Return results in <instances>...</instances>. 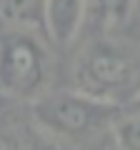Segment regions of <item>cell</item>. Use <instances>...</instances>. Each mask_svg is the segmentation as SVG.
<instances>
[{
    "label": "cell",
    "mask_w": 140,
    "mask_h": 150,
    "mask_svg": "<svg viewBox=\"0 0 140 150\" xmlns=\"http://www.w3.org/2000/svg\"><path fill=\"white\" fill-rule=\"evenodd\" d=\"M48 50L28 30H8L0 38V88L15 98L38 100L48 80Z\"/></svg>",
    "instance_id": "6da1fadb"
},
{
    "label": "cell",
    "mask_w": 140,
    "mask_h": 150,
    "mask_svg": "<svg viewBox=\"0 0 140 150\" xmlns=\"http://www.w3.org/2000/svg\"><path fill=\"white\" fill-rule=\"evenodd\" d=\"M33 112L48 133L63 138H83L108 123L115 115V105L83 95L78 90H60L38 98Z\"/></svg>",
    "instance_id": "7a4b0ae2"
},
{
    "label": "cell",
    "mask_w": 140,
    "mask_h": 150,
    "mask_svg": "<svg viewBox=\"0 0 140 150\" xmlns=\"http://www.w3.org/2000/svg\"><path fill=\"white\" fill-rule=\"evenodd\" d=\"M78 93L113 103L135 83V63L110 43H95L83 53L75 73Z\"/></svg>",
    "instance_id": "3957f363"
},
{
    "label": "cell",
    "mask_w": 140,
    "mask_h": 150,
    "mask_svg": "<svg viewBox=\"0 0 140 150\" xmlns=\"http://www.w3.org/2000/svg\"><path fill=\"white\" fill-rule=\"evenodd\" d=\"M88 15V0H45V33L58 45H70L78 38Z\"/></svg>",
    "instance_id": "277c9868"
},
{
    "label": "cell",
    "mask_w": 140,
    "mask_h": 150,
    "mask_svg": "<svg viewBox=\"0 0 140 150\" xmlns=\"http://www.w3.org/2000/svg\"><path fill=\"white\" fill-rule=\"evenodd\" d=\"M0 20L10 30L45 28V0H0Z\"/></svg>",
    "instance_id": "5b68a950"
},
{
    "label": "cell",
    "mask_w": 140,
    "mask_h": 150,
    "mask_svg": "<svg viewBox=\"0 0 140 150\" xmlns=\"http://www.w3.org/2000/svg\"><path fill=\"white\" fill-rule=\"evenodd\" d=\"M138 0H88V13L98 20L103 28H115L123 25L135 10Z\"/></svg>",
    "instance_id": "8992f818"
},
{
    "label": "cell",
    "mask_w": 140,
    "mask_h": 150,
    "mask_svg": "<svg viewBox=\"0 0 140 150\" xmlns=\"http://www.w3.org/2000/svg\"><path fill=\"white\" fill-rule=\"evenodd\" d=\"M113 135L118 150H140V112L120 115L113 123Z\"/></svg>",
    "instance_id": "52a82bcc"
},
{
    "label": "cell",
    "mask_w": 140,
    "mask_h": 150,
    "mask_svg": "<svg viewBox=\"0 0 140 150\" xmlns=\"http://www.w3.org/2000/svg\"><path fill=\"white\" fill-rule=\"evenodd\" d=\"M0 150H18V145L13 140H8L5 135H0Z\"/></svg>",
    "instance_id": "ba28073f"
}]
</instances>
